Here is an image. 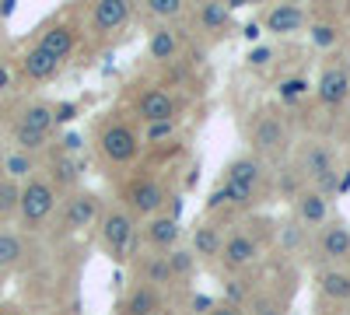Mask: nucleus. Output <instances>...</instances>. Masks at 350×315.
Masks as SVG:
<instances>
[{"label":"nucleus","mask_w":350,"mask_h":315,"mask_svg":"<svg viewBox=\"0 0 350 315\" xmlns=\"http://www.w3.org/2000/svg\"><path fill=\"white\" fill-rule=\"evenodd\" d=\"M53 204H56L53 186L42 182V179H28V186L21 189V200H18V210H21L25 224H39V221L49 217Z\"/></svg>","instance_id":"f257e3e1"},{"label":"nucleus","mask_w":350,"mask_h":315,"mask_svg":"<svg viewBox=\"0 0 350 315\" xmlns=\"http://www.w3.org/2000/svg\"><path fill=\"white\" fill-rule=\"evenodd\" d=\"M102 238H105V245H109L112 256H126L130 238H133V224H130V217H126L123 210H112V214L105 217V224H102Z\"/></svg>","instance_id":"f03ea898"},{"label":"nucleus","mask_w":350,"mask_h":315,"mask_svg":"<svg viewBox=\"0 0 350 315\" xmlns=\"http://www.w3.org/2000/svg\"><path fill=\"white\" fill-rule=\"evenodd\" d=\"M102 151L109 161H130L137 154V137L126 126H109L102 133Z\"/></svg>","instance_id":"7ed1b4c3"},{"label":"nucleus","mask_w":350,"mask_h":315,"mask_svg":"<svg viewBox=\"0 0 350 315\" xmlns=\"http://www.w3.org/2000/svg\"><path fill=\"white\" fill-rule=\"evenodd\" d=\"M347 95H350V77H347V70L329 67V70L323 74V81H319V98H323L326 105H340V102H347Z\"/></svg>","instance_id":"20e7f679"},{"label":"nucleus","mask_w":350,"mask_h":315,"mask_svg":"<svg viewBox=\"0 0 350 315\" xmlns=\"http://www.w3.org/2000/svg\"><path fill=\"white\" fill-rule=\"evenodd\" d=\"M126 18H130L126 0H102V4H95V28L98 32H112V28H120Z\"/></svg>","instance_id":"39448f33"},{"label":"nucleus","mask_w":350,"mask_h":315,"mask_svg":"<svg viewBox=\"0 0 350 315\" xmlns=\"http://www.w3.org/2000/svg\"><path fill=\"white\" fill-rule=\"evenodd\" d=\"M21 67H25V77H32V81H46V77H53V74H56V67H60V60H53V56H49L46 49L32 46V49L25 53Z\"/></svg>","instance_id":"423d86ee"},{"label":"nucleus","mask_w":350,"mask_h":315,"mask_svg":"<svg viewBox=\"0 0 350 315\" xmlns=\"http://www.w3.org/2000/svg\"><path fill=\"white\" fill-rule=\"evenodd\" d=\"M130 204H133V210H140V214H154L161 204H165V193H161V186H154V182H133V189H130Z\"/></svg>","instance_id":"0eeeda50"},{"label":"nucleus","mask_w":350,"mask_h":315,"mask_svg":"<svg viewBox=\"0 0 350 315\" xmlns=\"http://www.w3.org/2000/svg\"><path fill=\"white\" fill-rule=\"evenodd\" d=\"M267 25H270V32H298L305 25V11L295 4H280L267 14Z\"/></svg>","instance_id":"6e6552de"},{"label":"nucleus","mask_w":350,"mask_h":315,"mask_svg":"<svg viewBox=\"0 0 350 315\" xmlns=\"http://www.w3.org/2000/svg\"><path fill=\"white\" fill-rule=\"evenodd\" d=\"M252 140H256L259 151H277V148L284 144V126H280V120L262 116V120L256 123V130H252Z\"/></svg>","instance_id":"1a4fd4ad"},{"label":"nucleus","mask_w":350,"mask_h":315,"mask_svg":"<svg viewBox=\"0 0 350 315\" xmlns=\"http://www.w3.org/2000/svg\"><path fill=\"white\" fill-rule=\"evenodd\" d=\"M95 214H98V200L92 193L74 196L70 207H67V228H88V224L95 221Z\"/></svg>","instance_id":"9d476101"},{"label":"nucleus","mask_w":350,"mask_h":315,"mask_svg":"<svg viewBox=\"0 0 350 315\" xmlns=\"http://www.w3.org/2000/svg\"><path fill=\"white\" fill-rule=\"evenodd\" d=\"M172 98L165 95V92H148L140 98V116L148 120V123H165V120H172Z\"/></svg>","instance_id":"9b49d317"},{"label":"nucleus","mask_w":350,"mask_h":315,"mask_svg":"<svg viewBox=\"0 0 350 315\" xmlns=\"http://www.w3.org/2000/svg\"><path fill=\"white\" fill-rule=\"evenodd\" d=\"M39 49H46L53 60H64V56L74 49V32H70V28H64V25H56V28H49V32L42 36Z\"/></svg>","instance_id":"f8f14e48"},{"label":"nucleus","mask_w":350,"mask_h":315,"mask_svg":"<svg viewBox=\"0 0 350 315\" xmlns=\"http://www.w3.org/2000/svg\"><path fill=\"white\" fill-rule=\"evenodd\" d=\"M224 260H228L231 266L252 263V260H256V242L245 238V235H231V238L224 242Z\"/></svg>","instance_id":"ddd939ff"},{"label":"nucleus","mask_w":350,"mask_h":315,"mask_svg":"<svg viewBox=\"0 0 350 315\" xmlns=\"http://www.w3.org/2000/svg\"><path fill=\"white\" fill-rule=\"evenodd\" d=\"M323 252L333 256V260H347L350 256V232L347 228H340V224L326 228L323 232Z\"/></svg>","instance_id":"4468645a"},{"label":"nucleus","mask_w":350,"mask_h":315,"mask_svg":"<svg viewBox=\"0 0 350 315\" xmlns=\"http://www.w3.org/2000/svg\"><path fill=\"white\" fill-rule=\"evenodd\" d=\"M298 217L305 224H323L326 221V196H319V193L298 196Z\"/></svg>","instance_id":"2eb2a0df"},{"label":"nucleus","mask_w":350,"mask_h":315,"mask_svg":"<svg viewBox=\"0 0 350 315\" xmlns=\"http://www.w3.org/2000/svg\"><path fill=\"white\" fill-rule=\"evenodd\" d=\"M228 182H239V186L256 189V182H259V165H256V161H249V158L231 161V165H228Z\"/></svg>","instance_id":"dca6fc26"},{"label":"nucleus","mask_w":350,"mask_h":315,"mask_svg":"<svg viewBox=\"0 0 350 315\" xmlns=\"http://www.w3.org/2000/svg\"><path fill=\"white\" fill-rule=\"evenodd\" d=\"M21 126L36 130V133H49V126H53V109H49V105H28V109L21 112Z\"/></svg>","instance_id":"f3484780"},{"label":"nucleus","mask_w":350,"mask_h":315,"mask_svg":"<svg viewBox=\"0 0 350 315\" xmlns=\"http://www.w3.org/2000/svg\"><path fill=\"white\" fill-rule=\"evenodd\" d=\"M319 288H323V295H329V298L343 301V298H350V277H347V273L329 270V273L319 277Z\"/></svg>","instance_id":"a211bd4d"},{"label":"nucleus","mask_w":350,"mask_h":315,"mask_svg":"<svg viewBox=\"0 0 350 315\" xmlns=\"http://www.w3.org/2000/svg\"><path fill=\"white\" fill-rule=\"evenodd\" d=\"M301 168H305V176L319 179L323 172L333 168V165H329V151H326V148H308V151L301 154Z\"/></svg>","instance_id":"6ab92c4d"},{"label":"nucleus","mask_w":350,"mask_h":315,"mask_svg":"<svg viewBox=\"0 0 350 315\" xmlns=\"http://www.w3.org/2000/svg\"><path fill=\"white\" fill-rule=\"evenodd\" d=\"M148 238L154 242V245H172L175 238H179V224H175V217H158L151 228H148Z\"/></svg>","instance_id":"aec40b11"},{"label":"nucleus","mask_w":350,"mask_h":315,"mask_svg":"<svg viewBox=\"0 0 350 315\" xmlns=\"http://www.w3.org/2000/svg\"><path fill=\"white\" fill-rule=\"evenodd\" d=\"M154 308H158V298L151 288H137L126 298V315H154Z\"/></svg>","instance_id":"412c9836"},{"label":"nucleus","mask_w":350,"mask_h":315,"mask_svg":"<svg viewBox=\"0 0 350 315\" xmlns=\"http://www.w3.org/2000/svg\"><path fill=\"white\" fill-rule=\"evenodd\" d=\"M0 168L8 172L11 182H18V179H28V176H32V158L21 154V151H14V154H8V158H0Z\"/></svg>","instance_id":"4be33fe9"},{"label":"nucleus","mask_w":350,"mask_h":315,"mask_svg":"<svg viewBox=\"0 0 350 315\" xmlns=\"http://www.w3.org/2000/svg\"><path fill=\"white\" fill-rule=\"evenodd\" d=\"M193 249H196L200 256H217L221 238H217V232H214L211 224H203V228H196V232H193Z\"/></svg>","instance_id":"5701e85b"},{"label":"nucleus","mask_w":350,"mask_h":315,"mask_svg":"<svg viewBox=\"0 0 350 315\" xmlns=\"http://www.w3.org/2000/svg\"><path fill=\"white\" fill-rule=\"evenodd\" d=\"M21 238L18 235H0V270H8V266H14L18 260H21Z\"/></svg>","instance_id":"b1692460"},{"label":"nucleus","mask_w":350,"mask_h":315,"mask_svg":"<svg viewBox=\"0 0 350 315\" xmlns=\"http://www.w3.org/2000/svg\"><path fill=\"white\" fill-rule=\"evenodd\" d=\"M14 144H18V151H21V154L39 151V148L46 144V133H36V130H28V126H21V123H18V130H14Z\"/></svg>","instance_id":"393cba45"},{"label":"nucleus","mask_w":350,"mask_h":315,"mask_svg":"<svg viewBox=\"0 0 350 315\" xmlns=\"http://www.w3.org/2000/svg\"><path fill=\"white\" fill-rule=\"evenodd\" d=\"M228 14H231V8H224V4H203L200 8V21L207 25V28H224L228 25Z\"/></svg>","instance_id":"a878e982"},{"label":"nucleus","mask_w":350,"mask_h":315,"mask_svg":"<svg viewBox=\"0 0 350 315\" xmlns=\"http://www.w3.org/2000/svg\"><path fill=\"white\" fill-rule=\"evenodd\" d=\"M172 53H175V36L168 32V28L154 32V36H151V56H154V60H168Z\"/></svg>","instance_id":"bb28decb"},{"label":"nucleus","mask_w":350,"mask_h":315,"mask_svg":"<svg viewBox=\"0 0 350 315\" xmlns=\"http://www.w3.org/2000/svg\"><path fill=\"white\" fill-rule=\"evenodd\" d=\"M18 200H21L18 182H11V179L0 182V217H8L11 210H18Z\"/></svg>","instance_id":"cd10ccee"},{"label":"nucleus","mask_w":350,"mask_h":315,"mask_svg":"<svg viewBox=\"0 0 350 315\" xmlns=\"http://www.w3.org/2000/svg\"><path fill=\"white\" fill-rule=\"evenodd\" d=\"M144 273H148L151 284H168V280H172V270H168V260H165V256H154V260L144 263Z\"/></svg>","instance_id":"c85d7f7f"},{"label":"nucleus","mask_w":350,"mask_h":315,"mask_svg":"<svg viewBox=\"0 0 350 315\" xmlns=\"http://www.w3.org/2000/svg\"><path fill=\"white\" fill-rule=\"evenodd\" d=\"M148 11L158 14V18H175L183 11V4H179V0H148Z\"/></svg>","instance_id":"c756f323"},{"label":"nucleus","mask_w":350,"mask_h":315,"mask_svg":"<svg viewBox=\"0 0 350 315\" xmlns=\"http://www.w3.org/2000/svg\"><path fill=\"white\" fill-rule=\"evenodd\" d=\"M165 260H168L172 277H175V273H189V270H193V256H189V252H183V249H179V252H172V256H165Z\"/></svg>","instance_id":"7c9ffc66"},{"label":"nucleus","mask_w":350,"mask_h":315,"mask_svg":"<svg viewBox=\"0 0 350 315\" xmlns=\"http://www.w3.org/2000/svg\"><path fill=\"white\" fill-rule=\"evenodd\" d=\"M305 92H308V81H301V77H291V81L280 84V98H298Z\"/></svg>","instance_id":"2f4dec72"},{"label":"nucleus","mask_w":350,"mask_h":315,"mask_svg":"<svg viewBox=\"0 0 350 315\" xmlns=\"http://www.w3.org/2000/svg\"><path fill=\"white\" fill-rule=\"evenodd\" d=\"M312 39H315V46H333L336 42V28L333 25H315L312 28Z\"/></svg>","instance_id":"473e14b6"},{"label":"nucleus","mask_w":350,"mask_h":315,"mask_svg":"<svg viewBox=\"0 0 350 315\" xmlns=\"http://www.w3.org/2000/svg\"><path fill=\"white\" fill-rule=\"evenodd\" d=\"M74 176H77L74 161H60V165H56V182H74Z\"/></svg>","instance_id":"72a5a7b5"},{"label":"nucleus","mask_w":350,"mask_h":315,"mask_svg":"<svg viewBox=\"0 0 350 315\" xmlns=\"http://www.w3.org/2000/svg\"><path fill=\"white\" fill-rule=\"evenodd\" d=\"M165 137H172V120L151 123V126H148V140H165Z\"/></svg>","instance_id":"f704fd0d"},{"label":"nucleus","mask_w":350,"mask_h":315,"mask_svg":"<svg viewBox=\"0 0 350 315\" xmlns=\"http://www.w3.org/2000/svg\"><path fill=\"white\" fill-rule=\"evenodd\" d=\"M329 189H336V172H333V168L319 176V196H326Z\"/></svg>","instance_id":"c9c22d12"},{"label":"nucleus","mask_w":350,"mask_h":315,"mask_svg":"<svg viewBox=\"0 0 350 315\" xmlns=\"http://www.w3.org/2000/svg\"><path fill=\"white\" fill-rule=\"evenodd\" d=\"M270 56H273V53H270L267 46H262V49H252V56H249V60H252L256 67H262V64H270Z\"/></svg>","instance_id":"e433bc0d"},{"label":"nucleus","mask_w":350,"mask_h":315,"mask_svg":"<svg viewBox=\"0 0 350 315\" xmlns=\"http://www.w3.org/2000/svg\"><path fill=\"white\" fill-rule=\"evenodd\" d=\"M228 298H231V301H242V298H245V288H242L239 280H235V284H228Z\"/></svg>","instance_id":"4c0bfd02"},{"label":"nucleus","mask_w":350,"mask_h":315,"mask_svg":"<svg viewBox=\"0 0 350 315\" xmlns=\"http://www.w3.org/2000/svg\"><path fill=\"white\" fill-rule=\"evenodd\" d=\"M211 308H214V305H211V298H203V295H200V298H193V312H211Z\"/></svg>","instance_id":"58836bf2"},{"label":"nucleus","mask_w":350,"mask_h":315,"mask_svg":"<svg viewBox=\"0 0 350 315\" xmlns=\"http://www.w3.org/2000/svg\"><path fill=\"white\" fill-rule=\"evenodd\" d=\"M8 88H11V70L0 64V92H8Z\"/></svg>","instance_id":"ea45409f"},{"label":"nucleus","mask_w":350,"mask_h":315,"mask_svg":"<svg viewBox=\"0 0 350 315\" xmlns=\"http://www.w3.org/2000/svg\"><path fill=\"white\" fill-rule=\"evenodd\" d=\"M64 148H67V151H77V148H81V137H77V133H70V137L64 140Z\"/></svg>","instance_id":"a19ab883"},{"label":"nucleus","mask_w":350,"mask_h":315,"mask_svg":"<svg viewBox=\"0 0 350 315\" xmlns=\"http://www.w3.org/2000/svg\"><path fill=\"white\" fill-rule=\"evenodd\" d=\"M211 315H239V308H235V305H221V308H214Z\"/></svg>","instance_id":"79ce46f5"},{"label":"nucleus","mask_w":350,"mask_h":315,"mask_svg":"<svg viewBox=\"0 0 350 315\" xmlns=\"http://www.w3.org/2000/svg\"><path fill=\"white\" fill-rule=\"evenodd\" d=\"M245 39H252V42L259 39V25H256V21H252V25H245Z\"/></svg>","instance_id":"37998d69"},{"label":"nucleus","mask_w":350,"mask_h":315,"mask_svg":"<svg viewBox=\"0 0 350 315\" xmlns=\"http://www.w3.org/2000/svg\"><path fill=\"white\" fill-rule=\"evenodd\" d=\"M259 315H277V308H273V305H262V308H259Z\"/></svg>","instance_id":"c03bdc74"},{"label":"nucleus","mask_w":350,"mask_h":315,"mask_svg":"<svg viewBox=\"0 0 350 315\" xmlns=\"http://www.w3.org/2000/svg\"><path fill=\"white\" fill-rule=\"evenodd\" d=\"M0 315H14V312H0Z\"/></svg>","instance_id":"a18cd8bd"},{"label":"nucleus","mask_w":350,"mask_h":315,"mask_svg":"<svg viewBox=\"0 0 350 315\" xmlns=\"http://www.w3.org/2000/svg\"><path fill=\"white\" fill-rule=\"evenodd\" d=\"M0 120H4V116H0Z\"/></svg>","instance_id":"49530a36"},{"label":"nucleus","mask_w":350,"mask_h":315,"mask_svg":"<svg viewBox=\"0 0 350 315\" xmlns=\"http://www.w3.org/2000/svg\"><path fill=\"white\" fill-rule=\"evenodd\" d=\"M154 315H158V312H154Z\"/></svg>","instance_id":"de8ad7c7"}]
</instances>
